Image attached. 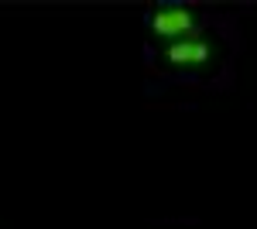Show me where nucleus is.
<instances>
[{
  "mask_svg": "<svg viewBox=\"0 0 257 229\" xmlns=\"http://www.w3.org/2000/svg\"><path fill=\"white\" fill-rule=\"evenodd\" d=\"M151 28L161 38H185L192 31V14L185 7H161L155 14V21H151Z\"/></svg>",
  "mask_w": 257,
  "mask_h": 229,
  "instance_id": "nucleus-1",
  "label": "nucleus"
},
{
  "mask_svg": "<svg viewBox=\"0 0 257 229\" xmlns=\"http://www.w3.org/2000/svg\"><path fill=\"white\" fill-rule=\"evenodd\" d=\"M206 58H209L206 41H175V45H168V62L172 65H199Z\"/></svg>",
  "mask_w": 257,
  "mask_h": 229,
  "instance_id": "nucleus-2",
  "label": "nucleus"
}]
</instances>
